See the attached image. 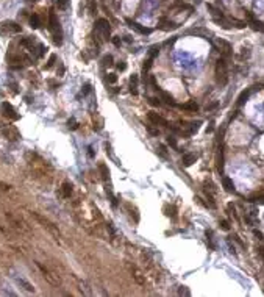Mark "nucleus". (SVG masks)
Listing matches in <instances>:
<instances>
[{
	"mask_svg": "<svg viewBox=\"0 0 264 297\" xmlns=\"http://www.w3.org/2000/svg\"><path fill=\"white\" fill-rule=\"evenodd\" d=\"M5 217H6V221H8V224L13 227L14 230H17L20 234H32L33 233L32 228H30V225L20 216H16V214H13V213H6Z\"/></svg>",
	"mask_w": 264,
	"mask_h": 297,
	"instance_id": "obj_1",
	"label": "nucleus"
},
{
	"mask_svg": "<svg viewBox=\"0 0 264 297\" xmlns=\"http://www.w3.org/2000/svg\"><path fill=\"white\" fill-rule=\"evenodd\" d=\"M49 30L53 36V41L59 45L63 42V28H61V23L56 19V14L53 13V10H50L49 13Z\"/></svg>",
	"mask_w": 264,
	"mask_h": 297,
	"instance_id": "obj_2",
	"label": "nucleus"
},
{
	"mask_svg": "<svg viewBox=\"0 0 264 297\" xmlns=\"http://www.w3.org/2000/svg\"><path fill=\"white\" fill-rule=\"evenodd\" d=\"M32 216H33V217L36 219V221L39 222V224H41V225L44 227V228L47 230V231H49V233H50L52 236L56 239V241H59V239H61V231H59V228H58V225H55L52 221H49L47 217L41 216L39 213H35V211L32 213Z\"/></svg>",
	"mask_w": 264,
	"mask_h": 297,
	"instance_id": "obj_3",
	"label": "nucleus"
},
{
	"mask_svg": "<svg viewBox=\"0 0 264 297\" xmlns=\"http://www.w3.org/2000/svg\"><path fill=\"white\" fill-rule=\"evenodd\" d=\"M216 80L219 84H227L228 81V70H227V60L219 58L216 63Z\"/></svg>",
	"mask_w": 264,
	"mask_h": 297,
	"instance_id": "obj_4",
	"label": "nucleus"
},
{
	"mask_svg": "<svg viewBox=\"0 0 264 297\" xmlns=\"http://www.w3.org/2000/svg\"><path fill=\"white\" fill-rule=\"evenodd\" d=\"M36 266H38V269H39L41 272H42V275H44V278L49 281L50 285H53V286H58L61 281H59V277L56 275L55 272H52L49 268H45V266H42L41 263H36Z\"/></svg>",
	"mask_w": 264,
	"mask_h": 297,
	"instance_id": "obj_5",
	"label": "nucleus"
},
{
	"mask_svg": "<svg viewBox=\"0 0 264 297\" xmlns=\"http://www.w3.org/2000/svg\"><path fill=\"white\" fill-rule=\"evenodd\" d=\"M214 45L219 49V52L223 55V58H227V57H230V55L233 53L231 52V45H230V42H227L225 39H216L214 41Z\"/></svg>",
	"mask_w": 264,
	"mask_h": 297,
	"instance_id": "obj_6",
	"label": "nucleus"
},
{
	"mask_svg": "<svg viewBox=\"0 0 264 297\" xmlns=\"http://www.w3.org/2000/svg\"><path fill=\"white\" fill-rule=\"evenodd\" d=\"M2 113H3L5 117H8V119H13V121L19 119V114L16 113L14 106L11 103H8V102H3V103H2Z\"/></svg>",
	"mask_w": 264,
	"mask_h": 297,
	"instance_id": "obj_7",
	"label": "nucleus"
},
{
	"mask_svg": "<svg viewBox=\"0 0 264 297\" xmlns=\"http://www.w3.org/2000/svg\"><path fill=\"white\" fill-rule=\"evenodd\" d=\"M96 30L100 31V33H102L106 39L110 38V23H108L106 19H99L96 22Z\"/></svg>",
	"mask_w": 264,
	"mask_h": 297,
	"instance_id": "obj_8",
	"label": "nucleus"
},
{
	"mask_svg": "<svg viewBox=\"0 0 264 297\" xmlns=\"http://www.w3.org/2000/svg\"><path fill=\"white\" fill-rule=\"evenodd\" d=\"M147 117H149V121L153 125H162V127H167V125H169V122L164 119V117H161L158 113H155V111H149Z\"/></svg>",
	"mask_w": 264,
	"mask_h": 297,
	"instance_id": "obj_9",
	"label": "nucleus"
},
{
	"mask_svg": "<svg viewBox=\"0 0 264 297\" xmlns=\"http://www.w3.org/2000/svg\"><path fill=\"white\" fill-rule=\"evenodd\" d=\"M158 28L164 30V31H170V30H175V28H178V25H177L175 22L169 20L167 17H161V19L158 20Z\"/></svg>",
	"mask_w": 264,
	"mask_h": 297,
	"instance_id": "obj_10",
	"label": "nucleus"
},
{
	"mask_svg": "<svg viewBox=\"0 0 264 297\" xmlns=\"http://www.w3.org/2000/svg\"><path fill=\"white\" fill-rule=\"evenodd\" d=\"M127 23L133 28V30H136L138 33H141V35H149L150 33V28H147V27H142L141 23H138V22H135V20H131V19H127Z\"/></svg>",
	"mask_w": 264,
	"mask_h": 297,
	"instance_id": "obj_11",
	"label": "nucleus"
},
{
	"mask_svg": "<svg viewBox=\"0 0 264 297\" xmlns=\"http://www.w3.org/2000/svg\"><path fill=\"white\" fill-rule=\"evenodd\" d=\"M196 160H197L196 153H184L183 158H181V163H183L184 167H189V166H192V164L196 163Z\"/></svg>",
	"mask_w": 264,
	"mask_h": 297,
	"instance_id": "obj_12",
	"label": "nucleus"
},
{
	"mask_svg": "<svg viewBox=\"0 0 264 297\" xmlns=\"http://www.w3.org/2000/svg\"><path fill=\"white\" fill-rule=\"evenodd\" d=\"M72 183H69V182H64L63 185H61V197H64V199H67V197H71V194H72Z\"/></svg>",
	"mask_w": 264,
	"mask_h": 297,
	"instance_id": "obj_13",
	"label": "nucleus"
},
{
	"mask_svg": "<svg viewBox=\"0 0 264 297\" xmlns=\"http://www.w3.org/2000/svg\"><path fill=\"white\" fill-rule=\"evenodd\" d=\"M2 28L5 31H11V33H19L20 31V25H17V23H14V22H5L2 25Z\"/></svg>",
	"mask_w": 264,
	"mask_h": 297,
	"instance_id": "obj_14",
	"label": "nucleus"
},
{
	"mask_svg": "<svg viewBox=\"0 0 264 297\" xmlns=\"http://www.w3.org/2000/svg\"><path fill=\"white\" fill-rule=\"evenodd\" d=\"M222 186H223V189H225V191H228V192H235V183H233V180H231V178L223 177V178H222Z\"/></svg>",
	"mask_w": 264,
	"mask_h": 297,
	"instance_id": "obj_15",
	"label": "nucleus"
},
{
	"mask_svg": "<svg viewBox=\"0 0 264 297\" xmlns=\"http://www.w3.org/2000/svg\"><path fill=\"white\" fill-rule=\"evenodd\" d=\"M3 135H5V136H8L6 139H11V141H17V138H19L17 130H16V128H13V127H8L6 130H3Z\"/></svg>",
	"mask_w": 264,
	"mask_h": 297,
	"instance_id": "obj_16",
	"label": "nucleus"
},
{
	"mask_svg": "<svg viewBox=\"0 0 264 297\" xmlns=\"http://www.w3.org/2000/svg\"><path fill=\"white\" fill-rule=\"evenodd\" d=\"M138 83H139L138 75H131V78H130V91H131L133 96H138Z\"/></svg>",
	"mask_w": 264,
	"mask_h": 297,
	"instance_id": "obj_17",
	"label": "nucleus"
},
{
	"mask_svg": "<svg viewBox=\"0 0 264 297\" xmlns=\"http://www.w3.org/2000/svg\"><path fill=\"white\" fill-rule=\"evenodd\" d=\"M188 35H200V36H203L205 39H209L208 36H209V33L206 30H203V28H191V30H188L186 31Z\"/></svg>",
	"mask_w": 264,
	"mask_h": 297,
	"instance_id": "obj_18",
	"label": "nucleus"
},
{
	"mask_svg": "<svg viewBox=\"0 0 264 297\" xmlns=\"http://www.w3.org/2000/svg\"><path fill=\"white\" fill-rule=\"evenodd\" d=\"M178 108H180V109H186V111H194V113H196L197 109H199V105L196 103V102H189V103L178 105Z\"/></svg>",
	"mask_w": 264,
	"mask_h": 297,
	"instance_id": "obj_19",
	"label": "nucleus"
},
{
	"mask_svg": "<svg viewBox=\"0 0 264 297\" xmlns=\"http://www.w3.org/2000/svg\"><path fill=\"white\" fill-rule=\"evenodd\" d=\"M206 8H208V11H211L213 19H222V17H223L222 11H220V10H217V8H214L211 3H208V5H206Z\"/></svg>",
	"mask_w": 264,
	"mask_h": 297,
	"instance_id": "obj_20",
	"label": "nucleus"
},
{
	"mask_svg": "<svg viewBox=\"0 0 264 297\" xmlns=\"http://www.w3.org/2000/svg\"><path fill=\"white\" fill-rule=\"evenodd\" d=\"M159 96H161V99L164 100L167 105H170V106H175V100H174V97L170 96V94H167V92H164V91H159Z\"/></svg>",
	"mask_w": 264,
	"mask_h": 297,
	"instance_id": "obj_21",
	"label": "nucleus"
},
{
	"mask_svg": "<svg viewBox=\"0 0 264 297\" xmlns=\"http://www.w3.org/2000/svg\"><path fill=\"white\" fill-rule=\"evenodd\" d=\"M131 272H133V277H135V280L138 281L139 285H145V280H144V277H142L141 271L136 269V268H133V269H131Z\"/></svg>",
	"mask_w": 264,
	"mask_h": 297,
	"instance_id": "obj_22",
	"label": "nucleus"
},
{
	"mask_svg": "<svg viewBox=\"0 0 264 297\" xmlns=\"http://www.w3.org/2000/svg\"><path fill=\"white\" fill-rule=\"evenodd\" d=\"M99 170H100V174H102V178L103 180H108L110 178V169L106 167V164H99Z\"/></svg>",
	"mask_w": 264,
	"mask_h": 297,
	"instance_id": "obj_23",
	"label": "nucleus"
},
{
	"mask_svg": "<svg viewBox=\"0 0 264 297\" xmlns=\"http://www.w3.org/2000/svg\"><path fill=\"white\" fill-rule=\"evenodd\" d=\"M17 283H19L20 286H24V289H25V291H28V292H35V288H33V285H30L28 281H25L24 278H17Z\"/></svg>",
	"mask_w": 264,
	"mask_h": 297,
	"instance_id": "obj_24",
	"label": "nucleus"
},
{
	"mask_svg": "<svg viewBox=\"0 0 264 297\" xmlns=\"http://www.w3.org/2000/svg\"><path fill=\"white\" fill-rule=\"evenodd\" d=\"M41 22H39V16L38 14H33L32 17H30V27L32 28H39Z\"/></svg>",
	"mask_w": 264,
	"mask_h": 297,
	"instance_id": "obj_25",
	"label": "nucleus"
},
{
	"mask_svg": "<svg viewBox=\"0 0 264 297\" xmlns=\"http://www.w3.org/2000/svg\"><path fill=\"white\" fill-rule=\"evenodd\" d=\"M248 96H250V91H244V92H241V96H239V99H238V105L241 106V105H244L245 103V100L248 99Z\"/></svg>",
	"mask_w": 264,
	"mask_h": 297,
	"instance_id": "obj_26",
	"label": "nucleus"
},
{
	"mask_svg": "<svg viewBox=\"0 0 264 297\" xmlns=\"http://www.w3.org/2000/svg\"><path fill=\"white\" fill-rule=\"evenodd\" d=\"M252 28L256 30V31H264L262 23H261V22H256V20H253V19H252Z\"/></svg>",
	"mask_w": 264,
	"mask_h": 297,
	"instance_id": "obj_27",
	"label": "nucleus"
},
{
	"mask_svg": "<svg viewBox=\"0 0 264 297\" xmlns=\"http://www.w3.org/2000/svg\"><path fill=\"white\" fill-rule=\"evenodd\" d=\"M147 131H149L152 136H158V135H159V130H158V128H155V127H153V124H152V125H147Z\"/></svg>",
	"mask_w": 264,
	"mask_h": 297,
	"instance_id": "obj_28",
	"label": "nucleus"
},
{
	"mask_svg": "<svg viewBox=\"0 0 264 297\" xmlns=\"http://www.w3.org/2000/svg\"><path fill=\"white\" fill-rule=\"evenodd\" d=\"M56 3H58V8H59V10H67L69 0H56Z\"/></svg>",
	"mask_w": 264,
	"mask_h": 297,
	"instance_id": "obj_29",
	"label": "nucleus"
},
{
	"mask_svg": "<svg viewBox=\"0 0 264 297\" xmlns=\"http://www.w3.org/2000/svg\"><path fill=\"white\" fill-rule=\"evenodd\" d=\"M88 8H89V13H91V14H96V11H97L96 0H89V5H88Z\"/></svg>",
	"mask_w": 264,
	"mask_h": 297,
	"instance_id": "obj_30",
	"label": "nucleus"
},
{
	"mask_svg": "<svg viewBox=\"0 0 264 297\" xmlns=\"http://www.w3.org/2000/svg\"><path fill=\"white\" fill-rule=\"evenodd\" d=\"M239 60H244V58H250V49H242V52H241V55L238 57Z\"/></svg>",
	"mask_w": 264,
	"mask_h": 297,
	"instance_id": "obj_31",
	"label": "nucleus"
},
{
	"mask_svg": "<svg viewBox=\"0 0 264 297\" xmlns=\"http://www.w3.org/2000/svg\"><path fill=\"white\" fill-rule=\"evenodd\" d=\"M103 64L105 66H113V57L111 55H106V57L103 58Z\"/></svg>",
	"mask_w": 264,
	"mask_h": 297,
	"instance_id": "obj_32",
	"label": "nucleus"
},
{
	"mask_svg": "<svg viewBox=\"0 0 264 297\" xmlns=\"http://www.w3.org/2000/svg\"><path fill=\"white\" fill-rule=\"evenodd\" d=\"M220 228L225 230V231H228V230H230V222L225 221V219H223V221H220Z\"/></svg>",
	"mask_w": 264,
	"mask_h": 297,
	"instance_id": "obj_33",
	"label": "nucleus"
},
{
	"mask_svg": "<svg viewBox=\"0 0 264 297\" xmlns=\"http://www.w3.org/2000/svg\"><path fill=\"white\" fill-rule=\"evenodd\" d=\"M67 124H69V128H72V130H75L77 127H78V125H77V121L74 119V117H72V119H69Z\"/></svg>",
	"mask_w": 264,
	"mask_h": 297,
	"instance_id": "obj_34",
	"label": "nucleus"
},
{
	"mask_svg": "<svg viewBox=\"0 0 264 297\" xmlns=\"http://www.w3.org/2000/svg\"><path fill=\"white\" fill-rule=\"evenodd\" d=\"M56 61V55H52V57H50V60H49V63H47V66H45V67H47V69H50L52 66H53V63H55Z\"/></svg>",
	"mask_w": 264,
	"mask_h": 297,
	"instance_id": "obj_35",
	"label": "nucleus"
},
{
	"mask_svg": "<svg viewBox=\"0 0 264 297\" xmlns=\"http://www.w3.org/2000/svg\"><path fill=\"white\" fill-rule=\"evenodd\" d=\"M149 81H150V84L153 86V89H159V88H158V84H156V80H155V75H150Z\"/></svg>",
	"mask_w": 264,
	"mask_h": 297,
	"instance_id": "obj_36",
	"label": "nucleus"
},
{
	"mask_svg": "<svg viewBox=\"0 0 264 297\" xmlns=\"http://www.w3.org/2000/svg\"><path fill=\"white\" fill-rule=\"evenodd\" d=\"M167 144L170 145V147H174V148H177V141L172 138V136H169L167 138Z\"/></svg>",
	"mask_w": 264,
	"mask_h": 297,
	"instance_id": "obj_37",
	"label": "nucleus"
},
{
	"mask_svg": "<svg viewBox=\"0 0 264 297\" xmlns=\"http://www.w3.org/2000/svg\"><path fill=\"white\" fill-rule=\"evenodd\" d=\"M117 81V75L116 74H110L108 75V83H116Z\"/></svg>",
	"mask_w": 264,
	"mask_h": 297,
	"instance_id": "obj_38",
	"label": "nucleus"
},
{
	"mask_svg": "<svg viewBox=\"0 0 264 297\" xmlns=\"http://www.w3.org/2000/svg\"><path fill=\"white\" fill-rule=\"evenodd\" d=\"M178 294H180V295H189L191 292L188 291V289H186V286H181V288H180V291H178Z\"/></svg>",
	"mask_w": 264,
	"mask_h": 297,
	"instance_id": "obj_39",
	"label": "nucleus"
},
{
	"mask_svg": "<svg viewBox=\"0 0 264 297\" xmlns=\"http://www.w3.org/2000/svg\"><path fill=\"white\" fill-rule=\"evenodd\" d=\"M150 67H152V58L145 61V64H144V74H145V72H147V70H149Z\"/></svg>",
	"mask_w": 264,
	"mask_h": 297,
	"instance_id": "obj_40",
	"label": "nucleus"
},
{
	"mask_svg": "<svg viewBox=\"0 0 264 297\" xmlns=\"http://www.w3.org/2000/svg\"><path fill=\"white\" fill-rule=\"evenodd\" d=\"M217 102H213V103H209V105H206V111H211V109H214V108H217Z\"/></svg>",
	"mask_w": 264,
	"mask_h": 297,
	"instance_id": "obj_41",
	"label": "nucleus"
},
{
	"mask_svg": "<svg viewBox=\"0 0 264 297\" xmlns=\"http://www.w3.org/2000/svg\"><path fill=\"white\" fill-rule=\"evenodd\" d=\"M113 44H114L116 47H119V45H120V38H119V36H114V38H113Z\"/></svg>",
	"mask_w": 264,
	"mask_h": 297,
	"instance_id": "obj_42",
	"label": "nucleus"
},
{
	"mask_svg": "<svg viewBox=\"0 0 264 297\" xmlns=\"http://www.w3.org/2000/svg\"><path fill=\"white\" fill-rule=\"evenodd\" d=\"M158 52H159V47H152V49H150V55H152V58H153Z\"/></svg>",
	"mask_w": 264,
	"mask_h": 297,
	"instance_id": "obj_43",
	"label": "nucleus"
},
{
	"mask_svg": "<svg viewBox=\"0 0 264 297\" xmlns=\"http://www.w3.org/2000/svg\"><path fill=\"white\" fill-rule=\"evenodd\" d=\"M117 69H119V70H125V69H127V64H125L123 61H120L119 64H117Z\"/></svg>",
	"mask_w": 264,
	"mask_h": 297,
	"instance_id": "obj_44",
	"label": "nucleus"
},
{
	"mask_svg": "<svg viewBox=\"0 0 264 297\" xmlns=\"http://www.w3.org/2000/svg\"><path fill=\"white\" fill-rule=\"evenodd\" d=\"M149 102H150L152 105H159V100H158V99H155V97H150V99H149Z\"/></svg>",
	"mask_w": 264,
	"mask_h": 297,
	"instance_id": "obj_45",
	"label": "nucleus"
},
{
	"mask_svg": "<svg viewBox=\"0 0 264 297\" xmlns=\"http://www.w3.org/2000/svg\"><path fill=\"white\" fill-rule=\"evenodd\" d=\"M89 91H91V84H88V83H86V84H84V91H83V94H88Z\"/></svg>",
	"mask_w": 264,
	"mask_h": 297,
	"instance_id": "obj_46",
	"label": "nucleus"
},
{
	"mask_svg": "<svg viewBox=\"0 0 264 297\" xmlns=\"http://www.w3.org/2000/svg\"><path fill=\"white\" fill-rule=\"evenodd\" d=\"M253 233H255V236H258V239H262V233H261V231H258V230H253Z\"/></svg>",
	"mask_w": 264,
	"mask_h": 297,
	"instance_id": "obj_47",
	"label": "nucleus"
},
{
	"mask_svg": "<svg viewBox=\"0 0 264 297\" xmlns=\"http://www.w3.org/2000/svg\"><path fill=\"white\" fill-rule=\"evenodd\" d=\"M259 255L264 258V247H261V249H259Z\"/></svg>",
	"mask_w": 264,
	"mask_h": 297,
	"instance_id": "obj_48",
	"label": "nucleus"
},
{
	"mask_svg": "<svg viewBox=\"0 0 264 297\" xmlns=\"http://www.w3.org/2000/svg\"><path fill=\"white\" fill-rule=\"evenodd\" d=\"M27 2H36V0H27Z\"/></svg>",
	"mask_w": 264,
	"mask_h": 297,
	"instance_id": "obj_49",
	"label": "nucleus"
},
{
	"mask_svg": "<svg viewBox=\"0 0 264 297\" xmlns=\"http://www.w3.org/2000/svg\"><path fill=\"white\" fill-rule=\"evenodd\" d=\"M196 2H200V0H196Z\"/></svg>",
	"mask_w": 264,
	"mask_h": 297,
	"instance_id": "obj_50",
	"label": "nucleus"
}]
</instances>
